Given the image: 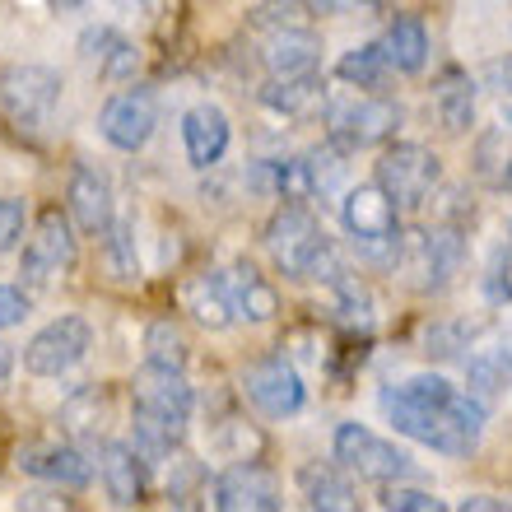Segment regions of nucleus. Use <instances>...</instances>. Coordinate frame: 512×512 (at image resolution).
Returning <instances> with one entry per match:
<instances>
[{"instance_id": "obj_30", "label": "nucleus", "mask_w": 512, "mask_h": 512, "mask_svg": "<svg viewBox=\"0 0 512 512\" xmlns=\"http://www.w3.org/2000/svg\"><path fill=\"white\" fill-rule=\"evenodd\" d=\"M466 378H471V391L480 401L499 396L512 382V345L508 350H475L471 359H466Z\"/></svg>"}, {"instance_id": "obj_32", "label": "nucleus", "mask_w": 512, "mask_h": 512, "mask_svg": "<svg viewBox=\"0 0 512 512\" xmlns=\"http://www.w3.org/2000/svg\"><path fill=\"white\" fill-rule=\"evenodd\" d=\"M108 238V266L117 280H135L140 275V256H135V233L126 219H112V229L103 233Z\"/></svg>"}, {"instance_id": "obj_37", "label": "nucleus", "mask_w": 512, "mask_h": 512, "mask_svg": "<svg viewBox=\"0 0 512 512\" xmlns=\"http://www.w3.org/2000/svg\"><path fill=\"white\" fill-rule=\"evenodd\" d=\"M28 294L24 289H14V284H0V331H10V326H19L28 317Z\"/></svg>"}, {"instance_id": "obj_5", "label": "nucleus", "mask_w": 512, "mask_h": 512, "mask_svg": "<svg viewBox=\"0 0 512 512\" xmlns=\"http://www.w3.org/2000/svg\"><path fill=\"white\" fill-rule=\"evenodd\" d=\"M378 182L401 210H419V205H429V196L443 182V159L429 145L405 140V145H391L378 159Z\"/></svg>"}, {"instance_id": "obj_22", "label": "nucleus", "mask_w": 512, "mask_h": 512, "mask_svg": "<svg viewBox=\"0 0 512 512\" xmlns=\"http://www.w3.org/2000/svg\"><path fill=\"white\" fill-rule=\"evenodd\" d=\"M298 494H303V503L308 508H326V512H350L354 503V485L350 475H345V466H326V461H308L303 471H298Z\"/></svg>"}, {"instance_id": "obj_17", "label": "nucleus", "mask_w": 512, "mask_h": 512, "mask_svg": "<svg viewBox=\"0 0 512 512\" xmlns=\"http://www.w3.org/2000/svg\"><path fill=\"white\" fill-rule=\"evenodd\" d=\"M98 475H103V489H108V499L117 503V508L145 503L149 457L135 443H117V438H108V443L98 447Z\"/></svg>"}, {"instance_id": "obj_24", "label": "nucleus", "mask_w": 512, "mask_h": 512, "mask_svg": "<svg viewBox=\"0 0 512 512\" xmlns=\"http://www.w3.org/2000/svg\"><path fill=\"white\" fill-rule=\"evenodd\" d=\"M182 308H187L191 322H201L205 331H224V326L238 317L224 275H191V280L182 284Z\"/></svg>"}, {"instance_id": "obj_35", "label": "nucleus", "mask_w": 512, "mask_h": 512, "mask_svg": "<svg viewBox=\"0 0 512 512\" xmlns=\"http://www.w3.org/2000/svg\"><path fill=\"white\" fill-rule=\"evenodd\" d=\"M24 229H28L24 201H14V196H0V252H14V247L24 243Z\"/></svg>"}, {"instance_id": "obj_33", "label": "nucleus", "mask_w": 512, "mask_h": 512, "mask_svg": "<svg viewBox=\"0 0 512 512\" xmlns=\"http://www.w3.org/2000/svg\"><path fill=\"white\" fill-rule=\"evenodd\" d=\"M378 508H401V512H443L447 503L438 499V494H429V489H410V485H382L378 494Z\"/></svg>"}, {"instance_id": "obj_6", "label": "nucleus", "mask_w": 512, "mask_h": 512, "mask_svg": "<svg viewBox=\"0 0 512 512\" xmlns=\"http://www.w3.org/2000/svg\"><path fill=\"white\" fill-rule=\"evenodd\" d=\"M89 350H94V326L84 322V317H75V312H66V317H52L24 345V373H33V378H61Z\"/></svg>"}, {"instance_id": "obj_19", "label": "nucleus", "mask_w": 512, "mask_h": 512, "mask_svg": "<svg viewBox=\"0 0 512 512\" xmlns=\"http://www.w3.org/2000/svg\"><path fill=\"white\" fill-rule=\"evenodd\" d=\"M182 149L191 168H215L229 149V117L215 103H196L182 112Z\"/></svg>"}, {"instance_id": "obj_21", "label": "nucleus", "mask_w": 512, "mask_h": 512, "mask_svg": "<svg viewBox=\"0 0 512 512\" xmlns=\"http://www.w3.org/2000/svg\"><path fill=\"white\" fill-rule=\"evenodd\" d=\"M224 284H229L233 312H238L243 322H270V317L280 312V294H275V284H270L252 261H233V266L224 270Z\"/></svg>"}, {"instance_id": "obj_16", "label": "nucleus", "mask_w": 512, "mask_h": 512, "mask_svg": "<svg viewBox=\"0 0 512 512\" xmlns=\"http://www.w3.org/2000/svg\"><path fill=\"white\" fill-rule=\"evenodd\" d=\"M256 56L270 75H308L322 66V38L308 24H270L261 28Z\"/></svg>"}, {"instance_id": "obj_26", "label": "nucleus", "mask_w": 512, "mask_h": 512, "mask_svg": "<svg viewBox=\"0 0 512 512\" xmlns=\"http://www.w3.org/2000/svg\"><path fill=\"white\" fill-rule=\"evenodd\" d=\"M471 173L489 191H512V140L503 126H485V131L475 135Z\"/></svg>"}, {"instance_id": "obj_2", "label": "nucleus", "mask_w": 512, "mask_h": 512, "mask_svg": "<svg viewBox=\"0 0 512 512\" xmlns=\"http://www.w3.org/2000/svg\"><path fill=\"white\" fill-rule=\"evenodd\" d=\"M266 252L270 261L289 275V280H336L345 275L336 247L326 238V229L308 215L303 201H284L266 224Z\"/></svg>"}, {"instance_id": "obj_1", "label": "nucleus", "mask_w": 512, "mask_h": 512, "mask_svg": "<svg viewBox=\"0 0 512 512\" xmlns=\"http://www.w3.org/2000/svg\"><path fill=\"white\" fill-rule=\"evenodd\" d=\"M391 429L433 447L438 457H471L485 433V401L475 391L452 387L438 373H415L401 387L382 391Z\"/></svg>"}, {"instance_id": "obj_15", "label": "nucleus", "mask_w": 512, "mask_h": 512, "mask_svg": "<svg viewBox=\"0 0 512 512\" xmlns=\"http://www.w3.org/2000/svg\"><path fill=\"white\" fill-rule=\"evenodd\" d=\"M14 466L24 475H33V480H47V485H56V489L94 485V461L75 443H28V447H19V461H14Z\"/></svg>"}, {"instance_id": "obj_36", "label": "nucleus", "mask_w": 512, "mask_h": 512, "mask_svg": "<svg viewBox=\"0 0 512 512\" xmlns=\"http://www.w3.org/2000/svg\"><path fill=\"white\" fill-rule=\"evenodd\" d=\"M122 42V33L112 24H98V28H84V38H80V56H84V66H103L108 61V52Z\"/></svg>"}, {"instance_id": "obj_45", "label": "nucleus", "mask_w": 512, "mask_h": 512, "mask_svg": "<svg viewBox=\"0 0 512 512\" xmlns=\"http://www.w3.org/2000/svg\"><path fill=\"white\" fill-rule=\"evenodd\" d=\"M303 5H308V0H303Z\"/></svg>"}, {"instance_id": "obj_14", "label": "nucleus", "mask_w": 512, "mask_h": 512, "mask_svg": "<svg viewBox=\"0 0 512 512\" xmlns=\"http://www.w3.org/2000/svg\"><path fill=\"white\" fill-rule=\"evenodd\" d=\"M210 503L224 512H280L284 499H280V480L266 471V466H256L252 457L229 466V471L219 475L215 485H210Z\"/></svg>"}, {"instance_id": "obj_25", "label": "nucleus", "mask_w": 512, "mask_h": 512, "mask_svg": "<svg viewBox=\"0 0 512 512\" xmlns=\"http://www.w3.org/2000/svg\"><path fill=\"white\" fill-rule=\"evenodd\" d=\"M108 419H112V405H108V391L103 387H80L61 405V424L66 433H75L84 447H94L98 452V438L108 433Z\"/></svg>"}, {"instance_id": "obj_27", "label": "nucleus", "mask_w": 512, "mask_h": 512, "mask_svg": "<svg viewBox=\"0 0 512 512\" xmlns=\"http://www.w3.org/2000/svg\"><path fill=\"white\" fill-rule=\"evenodd\" d=\"M382 52H387L391 70L419 75L424 61H429V28H424V19H415V14H396L391 28H387V38H382Z\"/></svg>"}, {"instance_id": "obj_12", "label": "nucleus", "mask_w": 512, "mask_h": 512, "mask_svg": "<svg viewBox=\"0 0 512 512\" xmlns=\"http://www.w3.org/2000/svg\"><path fill=\"white\" fill-rule=\"evenodd\" d=\"M340 219H345L354 247H364V243H401V205L382 191V182H364V187H354L350 196H345V205H340Z\"/></svg>"}, {"instance_id": "obj_20", "label": "nucleus", "mask_w": 512, "mask_h": 512, "mask_svg": "<svg viewBox=\"0 0 512 512\" xmlns=\"http://www.w3.org/2000/svg\"><path fill=\"white\" fill-rule=\"evenodd\" d=\"M135 405H149V410H163V415L191 419L196 391L187 387V378H182V368L145 364L140 373H135Z\"/></svg>"}, {"instance_id": "obj_23", "label": "nucleus", "mask_w": 512, "mask_h": 512, "mask_svg": "<svg viewBox=\"0 0 512 512\" xmlns=\"http://www.w3.org/2000/svg\"><path fill=\"white\" fill-rule=\"evenodd\" d=\"M187 438V419L163 415V410H149V405H135L131 410V443L145 452L149 461H168Z\"/></svg>"}, {"instance_id": "obj_7", "label": "nucleus", "mask_w": 512, "mask_h": 512, "mask_svg": "<svg viewBox=\"0 0 512 512\" xmlns=\"http://www.w3.org/2000/svg\"><path fill=\"white\" fill-rule=\"evenodd\" d=\"M401 126V103L391 98H350V103H331L326 108V140H336L340 149H368V145H382L387 135H396Z\"/></svg>"}, {"instance_id": "obj_42", "label": "nucleus", "mask_w": 512, "mask_h": 512, "mask_svg": "<svg viewBox=\"0 0 512 512\" xmlns=\"http://www.w3.org/2000/svg\"><path fill=\"white\" fill-rule=\"evenodd\" d=\"M14 364H19V354H14V345H5V340H0V387H5V382L14 378Z\"/></svg>"}, {"instance_id": "obj_43", "label": "nucleus", "mask_w": 512, "mask_h": 512, "mask_svg": "<svg viewBox=\"0 0 512 512\" xmlns=\"http://www.w3.org/2000/svg\"><path fill=\"white\" fill-rule=\"evenodd\" d=\"M56 5H61V10H80L84 0H56Z\"/></svg>"}, {"instance_id": "obj_41", "label": "nucleus", "mask_w": 512, "mask_h": 512, "mask_svg": "<svg viewBox=\"0 0 512 512\" xmlns=\"http://www.w3.org/2000/svg\"><path fill=\"white\" fill-rule=\"evenodd\" d=\"M461 512H508V503L494 494H471V499H461Z\"/></svg>"}, {"instance_id": "obj_44", "label": "nucleus", "mask_w": 512, "mask_h": 512, "mask_svg": "<svg viewBox=\"0 0 512 512\" xmlns=\"http://www.w3.org/2000/svg\"><path fill=\"white\" fill-rule=\"evenodd\" d=\"M122 5H145V0H122Z\"/></svg>"}, {"instance_id": "obj_13", "label": "nucleus", "mask_w": 512, "mask_h": 512, "mask_svg": "<svg viewBox=\"0 0 512 512\" xmlns=\"http://www.w3.org/2000/svg\"><path fill=\"white\" fill-rule=\"evenodd\" d=\"M66 210L80 233L103 238V233L112 229V219H117V196H112L108 173L94 168L89 159L75 163V168H70V182H66Z\"/></svg>"}, {"instance_id": "obj_28", "label": "nucleus", "mask_w": 512, "mask_h": 512, "mask_svg": "<svg viewBox=\"0 0 512 512\" xmlns=\"http://www.w3.org/2000/svg\"><path fill=\"white\" fill-rule=\"evenodd\" d=\"M433 112L447 135H466L475 126V84L461 70H447L438 89H433Z\"/></svg>"}, {"instance_id": "obj_9", "label": "nucleus", "mask_w": 512, "mask_h": 512, "mask_svg": "<svg viewBox=\"0 0 512 512\" xmlns=\"http://www.w3.org/2000/svg\"><path fill=\"white\" fill-rule=\"evenodd\" d=\"M159 126V94L149 84H131L122 94H112L98 112V131L108 140L112 149L122 154H135V149L149 145V135Z\"/></svg>"}, {"instance_id": "obj_29", "label": "nucleus", "mask_w": 512, "mask_h": 512, "mask_svg": "<svg viewBox=\"0 0 512 512\" xmlns=\"http://www.w3.org/2000/svg\"><path fill=\"white\" fill-rule=\"evenodd\" d=\"M387 70H391V61L382 52V42H364V47H350L336 61V80L354 84V89H382Z\"/></svg>"}, {"instance_id": "obj_11", "label": "nucleus", "mask_w": 512, "mask_h": 512, "mask_svg": "<svg viewBox=\"0 0 512 512\" xmlns=\"http://www.w3.org/2000/svg\"><path fill=\"white\" fill-rule=\"evenodd\" d=\"M243 396L266 419H289L303 410L308 387H303V378H298V368L289 364V359L270 354V359H261V364H252L243 373Z\"/></svg>"}, {"instance_id": "obj_31", "label": "nucleus", "mask_w": 512, "mask_h": 512, "mask_svg": "<svg viewBox=\"0 0 512 512\" xmlns=\"http://www.w3.org/2000/svg\"><path fill=\"white\" fill-rule=\"evenodd\" d=\"M191 359V345L187 336L177 331L168 317H159V322H149L145 331V364H159V368H187Z\"/></svg>"}, {"instance_id": "obj_8", "label": "nucleus", "mask_w": 512, "mask_h": 512, "mask_svg": "<svg viewBox=\"0 0 512 512\" xmlns=\"http://www.w3.org/2000/svg\"><path fill=\"white\" fill-rule=\"evenodd\" d=\"M461 261H466V238H461L457 224H433V229H419L405 238L401 247V266L415 270L419 275V289H429V294H438V289H447L452 284V275L461 270Z\"/></svg>"}, {"instance_id": "obj_38", "label": "nucleus", "mask_w": 512, "mask_h": 512, "mask_svg": "<svg viewBox=\"0 0 512 512\" xmlns=\"http://www.w3.org/2000/svg\"><path fill=\"white\" fill-rule=\"evenodd\" d=\"M480 84H485V89H494L503 103H512V52L508 56H494V61L480 70Z\"/></svg>"}, {"instance_id": "obj_18", "label": "nucleus", "mask_w": 512, "mask_h": 512, "mask_svg": "<svg viewBox=\"0 0 512 512\" xmlns=\"http://www.w3.org/2000/svg\"><path fill=\"white\" fill-rule=\"evenodd\" d=\"M261 103L289 122H312V117H326L331 94H326V80H317V70H308V75H270L261 84Z\"/></svg>"}, {"instance_id": "obj_10", "label": "nucleus", "mask_w": 512, "mask_h": 512, "mask_svg": "<svg viewBox=\"0 0 512 512\" xmlns=\"http://www.w3.org/2000/svg\"><path fill=\"white\" fill-rule=\"evenodd\" d=\"M70 266H75V229H70V215H61L52 205V210H42L33 233H28L24 256H19V275L28 284H52Z\"/></svg>"}, {"instance_id": "obj_39", "label": "nucleus", "mask_w": 512, "mask_h": 512, "mask_svg": "<svg viewBox=\"0 0 512 512\" xmlns=\"http://www.w3.org/2000/svg\"><path fill=\"white\" fill-rule=\"evenodd\" d=\"M494 289H499V298H512V224H508V247H503L499 266H494Z\"/></svg>"}, {"instance_id": "obj_34", "label": "nucleus", "mask_w": 512, "mask_h": 512, "mask_svg": "<svg viewBox=\"0 0 512 512\" xmlns=\"http://www.w3.org/2000/svg\"><path fill=\"white\" fill-rule=\"evenodd\" d=\"M135 66H140V52H135V42L122 38L117 47L108 52V61L98 66V80H108V84H131L135 80Z\"/></svg>"}, {"instance_id": "obj_4", "label": "nucleus", "mask_w": 512, "mask_h": 512, "mask_svg": "<svg viewBox=\"0 0 512 512\" xmlns=\"http://www.w3.org/2000/svg\"><path fill=\"white\" fill-rule=\"evenodd\" d=\"M331 452L350 475L359 480H373V485H396V480H410L415 475V461L405 457L396 443H387L382 433H373L368 424H336V438H331Z\"/></svg>"}, {"instance_id": "obj_3", "label": "nucleus", "mask_w": 512, "mask_h": 512, "mask_svg": "<svg viewBox=\"0 0 512 512\" xmlns=\"http://www.w3.org/2000/svg\"><path fill=\"white\" fill-rule=\"evenodd\" d=\"M61 75L38 61H10L0 66V112L14 131L42 135L56 122V103H61Z\"/></svg>"}, {"instance_id": "obj_40", "label": "nucleus", "mask_w": 512, "mask_h": 512, "mask_svg": "<svg viewBox=\"0 0 512 512\" xmlns=\"http://www.w3.org/2000/svg\"><path fill=\"white\" fill-rule=\"evenodd\" d=\"M308 5L322 14H350V10H368V5H378V0H308Z\"/></svg>"}]
</instances>
